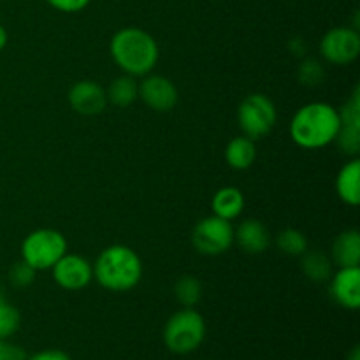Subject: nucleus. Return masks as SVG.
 <instances>
[{"mask_svg":"<svg viewBox=\"0 0 360 360\" xmlns=\"http://www.w3.org/2000/svg\"><path fill=\"white\" fill-rule=\"evenodd\" d=\"M340 132H338L336 143L343 153L355 155L360 151V90L355 86L354 94L348 98L347 104L340 111Z\"/></svg>","mask_w":360,"mask_h":360,"instance_id":"9d476101","label":"nucleus"},{"mask_svg":"<svg viewBox=\"0 0 360 360\" xmlns=\"http://www.w3.org/2000/svg\"><path fill=\"white\" fill-rule=\"evenodd\" d=\"M94 278L105 290L129 292L143 278V262L129 246H108L95 260Z\"/></svg>","mask_w":360,"mask_h":360,"instance_id":"7ed1b4c3","label":"nucleus"},{"mask_svg":"<svg viewBox=\"0 0 360 360\" xmlns=\"http://www.w3.org/2000/svg\"><path fill=\"white\" fill-rule=\"evenodd\" d=\"M174 295L183 308H193L200 301L202 295V285L195 276H181L174 285Z\"/></svg>","mask_w":360,"mask_h":360,"instance_id":"412c9836","label":"nucleus"},{"mask_svg":"<svg viewBox=\"0 0 360 360\" xmlns=\"http://www.w3.org/2000/svg\"><path fill=\"white\" fill-rule=\"evenodd\" d=\"M0 360H27V354L18 345H11L2 341V355H0Z\"/></svg>","mask_w":360,"mask_h":360,"instance_id":"bb28decb","label":"nucleus"},{"mask_svg":"<svg viewBox=\"0 0 360 360\" xmlns=\"http://www.w3.org/2000/svg\"><path fill=\"white\" fill-rule=\"evenodd\" d=\"M336 190L340 199L355 207L360 202V160L357 157L341 167L336 178Z\"/></svg>","mask_w":360,"mask_h":360,"instance_id":"2eb2a0df","label":"nucleus"},{"mask_svg":"<svg viewBox=\"0 0 360 360\" xmlns=\"http://www.w3.org/2000/svg\"><path fill=\"white\" fill-rule=\"evenodd\" d=\"M112 60L132 77L148 76L158 62V44L143 28L129 27L116 32L109 44Z\"/></svg>","mask_w":360,"mask_h":360,"instance_id":"f03ea898","label":"nucleus"},{"mask_svg":"<svg viewBox=\"0 0 360 360\" xmlns=\"http://www.w3.org/2000/svg\"><path fill=\"white\" fill-rule=\"evenodd\" d=\"M276 245L285 255L301 257L308 250V239L297 229H285L278 234Z\"/></svg>","mask_w":360,"mask_h":360,"instance_id":"4be33fe9","label":"nucleus"},{"mask_svg":"<svg viewBox=\"0 0 360 360\" xmlns=\"http://www.w3.org/2000/svg\"><path fill=\"white\" fill-rule=\"evenodd\" d=\"M320 53L333 65H348L360 53V35L350 27L330 28L320 42Z\"/></svg>","mask_w":360,"mask_h":360,"instance_id":"6e6552de","label":"nucleus"},{"mask_svg":"<svg viewBox=\"0 0 360 360\" xmlns=\"http://www.w3.org/2000/svg\"><path fill=\"white\" fill-rule=\"evenodd\" d=\"M330 280V295L345 309H359L360 306V269L359 267H340Z\"/></svg>","mask_w":360,"mask_h":360,"instance_id":"ddd939ff","label":"nucleus"},{"mask_svg":"<svg viewBox=\"0 0 360 360\" xmlns=\"http://www.w3.org/2000/svg\"><path fill=\"white\" fill-rule=\"evenodd\" d=\"M46 2L62 13H79L84 7H88L91 0H46Z\"/></svg>","mask_w":360,"mask_h":360,"instance_id":"a878e982","label":"nucleus"},{"mask_svg":"<svg viewBox=\"0 0 360 360\" xmlns=\"http://www.w3.org/2000/svg\"><path fill=\"white\" fill-rule=\"evenodd\" d=\"M234 241L243 252L250 255L264 253L271 245V236L266 225L259 220H245L234 231Z\"/></svg>","mask_w":360,"mask_h":360,"instance_id":"4468645a","label":"nucleus"},{"mask_svg":"<svg viewBox=\"0 0 360 360\" xmlns=\"http://www.w3.org/2000/svg\"><path fill=\"white\" fill-rule=\"evenodd\" d=\"M21 315L14 306L2 302L0 304V341H6L20 329Z\"/></svg>","mask_w":360,"mask_h":360,"instance_id":"5701e85b","label":"nucleus"},{"mask_svg":"<svg viewBox=\"0 0 360 360\" xmlns=\"http://www.w3.org/2000/svg\"><path fill=\"white\" fill-rule=\"evenodd\" d=\"M333 260L338 267H359L360 264V234L359 231H345L334 239Z\"/></svg>","mask_w":360,"mask_h":360,"instance_id":"dca6fc26","label":"nucleus"},{"mask_svg":"<svg viewBox=\"0 0 360 360\" xmlns=\"http://www.w3.org/2000/svg\"><path fill=\"white\" fill-rule=\"evenodd\" d=\"M234 243V227L229 220L217 217L202 218L193 227L192 245L202 255H220L225 253Z\"/></svg>","mask_w":360,"mask_h":360,"instance_id":"0eeeda50","label":"nucleus"},{"mask_svg":"<svg viewBox=\"0 0 360 360\" xmlns=\"http://www.w3.org/2000/svg\"><path fill=\"white\" fill-rule=\"evenodd\" d=\"M347 360H360V348L359 347L352 348V352H350V354H348Z\"/></svg>","mask_w":360,"mask_h":360,"instance_id":"c756f323","label":"nucleus"},{"mask_svg":"<svg viewBox=\"0 0 360 360\" xmlns=\"http://www.w3.org/2000/svg\"><path fill=\"white\" fill-rule=\"evenodd\" d=\"M340 111L327 102L302 105L290 122V137L304 150H319L334 143L340 132Z\"/></svg>","mask_w":360,"mask_h":360,"instance_id":"f257e3e1","label":"nucleus"},{"mask_svg":"<svg viewBox=\"0 0 360 360\" xmlns=\"http://www.w3.org/2000/svg\"><path fill=\"white\" fill-rule=\"evenodd\" d=\"M69 104L76 112L84 116L101 115L108 105V95L98 83L90 79L77 81L69 90Z\"/></svg>","mask_w":360,"mask_h":360,"instance_id":"f8f14e48","label":"nucleus"},{"mask_svg":"<svg viewBox=\"0 0 360 360\" xmlns=\"http://www.w3.org/2000/svg\"><path fill=\"white\" fill-rule=\"evenodd\" d=\"M2 302H6V301H4V295H2V292H0V304H2Z\"/></svg>","mask_w":360,"mask_h":360,"instance_id":"7c9ffc66","label":"nucleus"},{"mask_svg":"<svg viewBox=\"0 0 360 360\" xmlns=\"http://www.w3.org/2000/svg\"><path fill=\"white\" fill-rule=\"evenodd\" d=\"M27 360H72L65 352L62 350H42L34 354L32 357H27Z\"/></svg>","mask_w":360,"mask_h":360,"instance_id":"cd10ccee","label":"nucleus"},{"mask_svg":"<svg viewBox=\"0 0 360 360\" xmlns=\"http://www.w3.org/2000/svg\"><path fill=\"white\" fill-rule=\"evenodd\" d=\"M139 97L150 109L158 112H167L178 104V88L171 79L164 76H144L139 84Z\"/></svg>","mask_w":360,"mask_h":360,"instance_id":"9b49d317","label":"nucleus"},{"mask_svg":"<svg viewBox=\"0 0 360 360\" xmlns=\"http://www.w3.org/2000/svg\"><path fill=\"white\" fill-rule=\"evenodd\" d=\"M323 77H326V72H323L322 63L316 62L315 58H306L299 67V81L302 84L316 86V84L322 83Z\"/></svg>","mask_w":360,"mask_h":360,"instance_id":"b1692460","label":"nucleus"},{"mask_svg":"<svg viewBox=\"0 0 360 360\" xmlns=\"http://www.w3.org/2000/svg\"><path fill=\"white\" fill-rule=\"evenodd\" d=\"M0 355H2V341H0Z\"/></svg>","mask_w":360,"mask_h":360,"instance_id":"2f4dec72","label":"nucleus"},{"mask_svg":"<svg viewBox=\"0 0 360 360\" xmlns=\"http://www.w3.org/2000/svg\"><path fill=\"white\" fill-rule=\"evenodd\" d=\"M53 280L63 290H83L94 280V266L84 257L65 253L55 266L51 267Z\"/></svg>","mask_w":360,"mask_h":360,"instance_id":"1a4fd4ad","label":"nucleus"},{"mask_svg":"<svg viewBox=\"0 0 360 360\" xmlns=\"http://www.w3.org/2000/svg\"><path fill=\"white\" fill-rule=\"evenodd\" d=\"M7 32H6V28L2 27V25H0V51H2L4 48H6V44H7Z\"/></svg>","mask_w":360,"mask_h":360,"instance_id":"c85d7f7f","label":"nucleus"},{"mask_svg":"<svg viewBox=\"0 0 360 360\" xmlns=\"http://www.w3.org/2000/svg\"><path fill=\"white\" fill-rule=\"evenodd\" d=\"M105 95L108 102H112L118 108H127L139 98V84L136 83V77L125 74L111 81Z\"/></svg>","mask_w":360,"mask_h":360,"instance_id":"aec40b11","label":"nucleus"},{"mask_svg":"<svg viewBox=\"0 0 360 360\" xmlns=\"http://www.w3.org/2000/svg\"><path fill=\"white\" fill-rule=\"evenodd\" d=\"M243 207H245V195L236 186H224L214 193L213 200H211L213 214L229 221L238 218L243 213Z\"/></svg>","mask_w":360,"mask_h":360,"instance_id":"f3484780","label":"nucleus"},{"mask_svg":"<svg viewBox=\"0 0 360 360\" xmlns=\"http://www.w3.org/2000/svg\"><path fill=\"white\" fill-rule=\"evenodd\" d=\"M278 120L276 105L267 95L252 94L239 104L238 122L243 134L252 141L267 136Z\"/></svg>","mask_w":360,"mask_h":360,"instance_id":"423d86ee","label":"nucleus"},{"mask_svg":"<svg viewBox=\"0 0 360 360\" xmlns=\"http://www.w3.org/2000/svg\"><path fill=\"white\" fill-rule=\"evenodd\" d=\"M257 158V148L250 137H234L225 148V160L236 171H246Z\"/></svg>","mask_w":360,"mask_h":360,"instance_id":"a211bd4d","label":"nucleus"},{"mask_svg":"<svg viewBox=\"0 0 360 360\" xmlns=\"http://www.w3.org/2000/svg\"><path fill=\"white\" fill-rule=\"evenodd\" d=\"M35 273L37 271L34 267L28 266L25 260H20V262L13 264V267L9 269V280L16 288H25L34 283Z\"/></svg>","mask_w":360,"mask_h":360,"instance_id":"393cba45","label":"nucleus"},{"mask_svg":"<svg viewBox=\"0 0 360 360\" xmlns=\"http://www.w3.org/2000/svg\"><path fill=\"white\" fill-rule=\"evenodd\" d=\"M67 253V241L55 229H37L21 243V260L35 271H48Z\"/></svg>","mask_w":360,"mask_h":360,"instance_id":"39448f33","label":"nucleus"},{"mask_svg":"<svg viewBox=\"0 0 360 360\" xmlns=\"http://www.w3.org/2000/svg\"><path fill=\"white\" fill-rule=\"evenodd\" d=\"M206 322L193 308H183L167 320L164 327V343L172 354L188 355L202 345Z\"/></svg>","mask_w":360,"mask_h":360,"instance_id":"20e7f679","label":"nucleus"},{"mask_svg":"<svg viewBox=\"0 0 360 360\" xmlns=\"http://www.w3.org/2000/svg\"><path fill=\"white\" fill-rule=\"evenodd\" d=\"M301 269L306 276L316 283H323L333 276V260L319 250H306L302 253Z\"/></svg>","mask_w":360,"mask_h":360,"instance_id":"6ab92c4d","label":"nucleus"}]
</instances>
